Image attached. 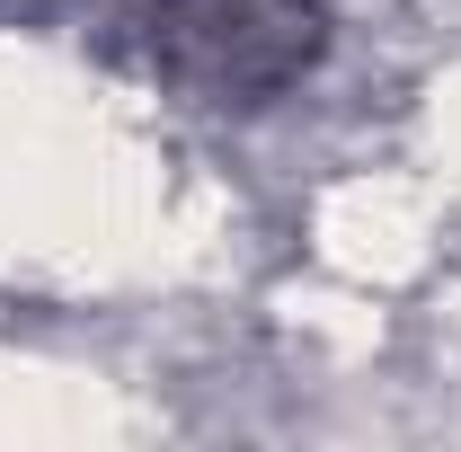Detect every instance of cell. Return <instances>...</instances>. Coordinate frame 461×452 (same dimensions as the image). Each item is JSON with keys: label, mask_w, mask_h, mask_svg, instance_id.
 Segmentation results:
<instances>
[]
</instances>
